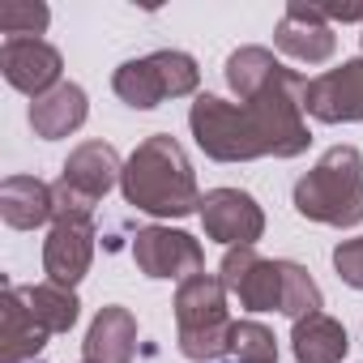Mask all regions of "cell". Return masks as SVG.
Returning <instances> with one entry per match:
<instances>
[{"instance_id": "obj_2", "label": "cell", "mask_w": 363, "mask_h": 363, "mask_svg": "<svg viewBox=\"0 0 363 363\" xmlns=\"http://www.w3.org/2000/svg\"><path fill=\"white\" fill-rule=\"evenodd\" d=\"M120 189H124L128 206H137L141 214H154V218H184V214L201 210L193 162H189L184 145L167 133L145 137L128 154Z\"/></svg>"}, {"instance_id": "obj_22", "label": "cell", "mask_w": 363, "mask_h": 363, "mask_svg": "<svg viewBox=\"0 0 363 363\" xmlns=\"http://www.w3.org/2000/svg\"><path fill=\"white\" fill-rule=\"evenodd\" d=\"M48 22H52L48 5H35V0H5L0 5V30L9 39H39Z\"/></svg>"}, {"instance_id": "obj_21", "label": "cell", "mask_w": 363, "mask_h": 363, "mask_svg": "<svg viewBox=\"0 0 363 363\" xmlns=\"http://www.w3.org/2000/svg\"><path fill=\"white\" fill-rule=\"evenodd\" d=\"M291 320H303L312 312H320V291L312 282V274L299 261H282V308Z\"/></svg>"}, {"instance_id": "obj_3", "label": "cell", "mask_w": 363, "mask_h": 363, "mask_svg": "<svg viewBox=\"0 0 363 363\" xmlns=\"http://www.w3.org/2000/svg\"><path fill=\"white\" fill-rule=\"evenodd\" d=\"M295 210L325 227H359L363 223V154L354 145H333L295 184Z\"/></svg>"}, {"instance_id": "obj_4", "label": "cell", "mask_w": 363, "mask_h": 363, "mask_svg": "<svg viewBox=\"0 0 363 363\" xmlns=\"http://www.w3.org/2000/svg\"><path fill=\"white\" fill-rule=\"evenodd\" d=\"M175 320H179V354L193 363L223 359L231 350V316H227V286L214 274H197L175 291Z\"/></svg>"}, {"instance_id": "obj_5", "label": "cell", "mask_w": 363, "mask_h": 363, "mask_svg": "<svg viewBox=\"0 0 363 363\" xmlns=\"http://www.w3.org/2000/svg\"><path fill=\"white\" fill-rule=\"evenodd\" d=\"M133 261L145 278H179L189 282L206 274V252L189 231H171V227H145L133 235Z\"/></svg>"}, {"instance_id": "obj_18", "label": "cell", "mask_w": 363, "mask_h": 363, "mask_svg": "<svg viewBox=\"0 0 363 363\" xmlns=\"http://www.w3.org/2000/svg\"><path fill=\"white\" fill-rule=\"evenodd\" d=\"M111 90H116L128 107H137V111H150V107H158L162 99H171L158 56H141V60L120 65L116 77H111Z\"/></svg>"}, {"instance_id": "obj_13", "label": "cell", "mask_w": 363, "mask_h": 363, "mask_svg": "<svg viewBox=\"0 0 363 363\" xmlns=\"http://www.w3.org/2000/svg\"><path fill=\"white\" fill-rule=\"evenodd\" d=\"M133 350H137V316L120 303L103 308L82 342L86 363H133Z\"/></svg>"}, {"instance_id": "obj_1", "label": "cell", "mask_w": 363, "mask_h": 363, "mask_svg": "<svg viewBox=\"0 0 363 363\" xmlns=\"http://www.w3.org/2000/svg\"><path fill=\"white\" fill-rule=\"evenodd\" d=\"M303 94L308 82L282 65L274 82L240 107L218 94H197L189 111V128L214 162H248L265 154L295 158L312 145V133L303 124Z\"/></svg>"}, {"instance_id": "obj_19", "label": "cell", "mask_w": 363, "mask_h": 363, "mask_svg": "<svg viewBox=\"0 0 363 363\" xmlns=\"http://www.w3.org/2000/svg\"><path fill=\"white\" fill-rule=\"evenodd\" d=\"M30 316L48 329V333H69L77 325V295L69 286H56V282H39V286H18Z\"/></svg>"}, {"instance_id": "obj_25", "label": "cell", "mask_w": 363, "mask_h": 363, "mask_svg": "<svg viewBox=\"0 0 363 363\" xmlns=\"http://www.w3.org/2000/svg\"><path fill=\"white\" fill-rule=\"evenodd\" d=\"M30 363H35V359H30Z\"/></svg>"}, {"instance_id": "obj_14", "label": "cell", "mask_w": 363, "mask_h": 363, "mask_svg": "<svg viewBox=\"0 0 363 363\" xmlns=\"http://www.w3.org/2000/svg\"><path fill=\"white\" fill-rule=\"evenodd\" d=\"M43 342H48V329L30 316L22 291L5 286V295H0V354H5V363H30V359H39Z\"/></svg>"}, {"instance_id": "obj_6", "label": "cell", "mask_w": 363, "mask_h": 363, "mask_svg": "<svg viewBox=\"0 0 363 363\" xmlns=\"http://www.w3.org/2000/svg\"><path fill=\"white\" fill-rule=\"evenodd\" d=\"M201 223H206V235L227 244V248H252L265 231V214L261 206L240 193V189H210L201 197Z\"/></svg>"}, {"instance_id": "obj_23", "label": "cell", "mask_w": 363, "mask_h": 363, "mask_svg": "<svg viewBox=\"0 0 363 363\" xmlns=\"http://www.w3.org/2000/svg\"><path fill=\"white\" fill-rule=\"evenodd\" d=\"M231 350H235L240 363H278V342L257 320H235L231 325Z\"/></svg>"}, {"instance_id": "obj_8", "label": "cell", "mask_w": 363, "mask_h": 363, "mask_svg": "<svg viewBox=\"0 0 363 363\" xmlns=\"http://www.w3.org/2000/svg\"><path fill=\"white\" fill-rule=\"evenodd\" d=\"M303 107L320 124H354V120H363V56L346 60L342 69H329V73L312 77L308 94H303Z\"/></svg>"}, {"instance_id": "obj_20", "label": "cell", "mask_w": 363, "mask_h": 363, "mask_svg": "<svg viewBox=\"0 0 363 363\" xmlns=\"http://www.w3.org/2000/svg\"><path fill=\"white\" fill-rule=\"evenodd\" d=\"M278 69L282 65L274 60V52H265V48H240V52L227 56V86L240 94V103H248V99H257L274 82Z\"/></svg>"}, {"instance_id": "obj_27", "label": "cell", "mask_w": 363, "mask_h": 363, "mask_svg": "<svg viewBox=\"0 0 363 363\" xmlns=\"http://www.w3.org/2000/svg\"><path fill=\"white\" fill-rule=\"evenodd\" d=\"M359 39H363V35H359Z\"/></svg>"}, {"instance_id": "obj_28", "label": "cell", "mask_w": 363, "mask_h": 363, "mask_svg": "<svg viewBox=\"0 0 363 363\" xmlns=\"http://www.w3.org/2000/svg\"><path fill=\"white\" fill-rule=\"evenodd\" d=\"M82 363H86V359H82Z\"/></svg>"}, {"instance_id": "obj_17", "label": "cell", "mask_w": 363, "mask_h": 363, "mask_svg": "<svg viewBox=\"0 0 363 363\" xmlns=\"http://www.w3.org/2000/svg\"><path fill=\"white\" fill-rule=\"evenodd\" d=\"M291 346H295L299 363H342L346 350H350V337H346L342 320H333L325 312H312V316L295 320Z\"/></svg>"}, {"instance_id": "obj_7", "label": "cell", "mask_w": 363, "mask_h": 363, "mask_svg": "<svg viewBox=\"0 0 363 363\" xmlns=\"http://www.w3.org/2000/svg\"><path fill=\"white\" fill-rule=\"evenodd\" d=\"M218 278L231 295H240L248 312L282 308V261H265L257 257V248H227Z\"/></svg>"}, {"instance_id": "obj_16", "label": "cell", "mask_w": 363, "mask_h": 363, "mask_svg": "<svg viewBox=\"0 0 363 363\" xmlns=\"http://www.w3.org/2000/svg\"><path fill=\"white\" fill-rule=\"evenodd\" d=\"M86 111H90L86 90L73 86V82H60L56 90H48L43 99L30 103V128L43 141H60V137H69V133H77L86 124Z\"/></svg>"}, {"instance_id": "obj_24", "label": "cell", "mask_w": 363, "mask_h": 363, "mask_svg": "<svg viewBox=\"0 0 363 363\" xmlns=\"http://www.w3.org/2000/svg\"><path fill=\"white\" fill-rule=\"evenodd\" d=\"M333 269H337V278H342L346 286L363 291V235H359V240H342V244L333 248Z\"/></svg>"}, {"instance_id": "obj_10", "label": "cell", "mask_w": 363, "mask_h": 363, "mask_svg": "<svg viewBox=\"0 0 363 363\" xmlns=\"http://www.w3.org/2000/svg\"><path fill=\"white\" fill-rule=\"evenodd\" d=\"M0 69H5V82L30 99H43L48 90L60 86V52L43 39H5L0 43Z\"/></svg>"}, {"instance_id": "obj_12", "label": "cell", "mask_w": 363, "mask_h": 363, "mask_svg": "<svg viewBox=\"0 0 363 363\" xmlns=\"http://www.w3.org/2000/svg\"><path fill=\"white\" fill-rule=\"evenodd\" d=\"M120 175H124L120 154H116L107 141H86V145H77V150L69 154V162H65V171H60V184H65L69 193H77L82 201L99 206V201L107 197V189L120 184Z\"/></svg>"}, {"instance_id": "obj_26", "label": "cell", "mask_w": 363, "mask_h": 363, "mask_svg": "<svg viewBox=\"0 0 363 363\" xmlns=\"http://www.w3.org/2000/svg\"><path fill=\"white\" fill-rule=\"evenodd\" d=\"M235 363H240V359H235Z\"/></svg>"}, {"instance_id": "obj_11", "label": "cell", "mask_w": 363, "mask_h": 363, "mask_svg": "<svg viewBox=\"0 0 363 363\" xmlns=\"http://www.w3.org/2000/svg\"><path fill=\"white\" fill-rule=\"evenodd\" d=\"M274 43L286 56L303 60V65H325L337 52V35L329 30L325 9L320 5H299V0H291V5H286L282 22L274 30Z\"/></svg>"}, {"instance_id": "obj_9", "label": "cell", "mask_w": 363, "mask_h": 363, "mask_svg": "<svg viewBox=\"0 0 363 363\" xmlns=\"http://www.w3.org/2000/svg\"><path fill=\"white\" fill-rule=\"evenodd\" d=\"M90 257H94V223L86 214H69V218H56L52 231H48V244H43V269L56 286H77L90 269Z\"/></svg>"}, {"instance_id": "obj_15", "label": "cell", "mask_w": 363, "mask_h": 363, "mask_svg": "<svg viewBox=\"0 0 363 363\" xmlns=\"http://www.w3.org/2000/svg\"><path fill=\"white\" fill-rule=\"evenodd\" d=\"M0 218H5L13 231H35L43 223L56 218V197H52V184L35 175H9L0 184Z\"/></svg>"}]
</instances>
